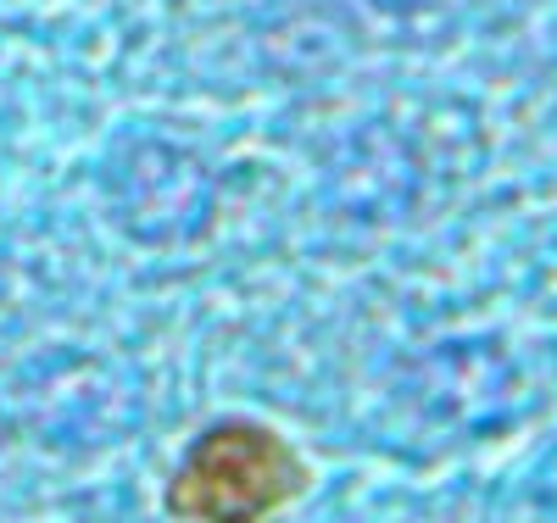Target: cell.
Here are the masks:
<instances>
[{"label":"cell","mask_w":557,"mask_h":523,"mask_svg":"<svg viewBox=\"0 0 557 523\" xmlns=\"http://www.w3.org/2000/svg\"><path fill=\"white\" fill-rule=\"evenodd\" d=\"M312 490L307 457L257 418H218L178 457L162 490L178 523H268Z\"/></svg>","instance_id":"1"}]
</instances>
